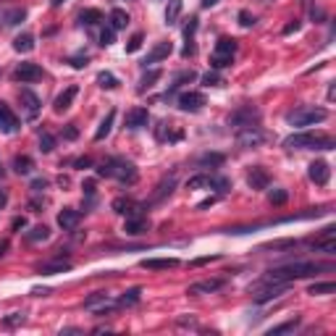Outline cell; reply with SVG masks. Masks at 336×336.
I'll list each match as a JSON object with an SVG mask.
<instances>
[{"label": "cell", "instance_id": "obj_44", "mask_svg": "<svg viewBox=\"0 0 336 336\" xmlns=\"http://www.w3.org/2000/svg\"><path fill=\"white\" fill-rule=\"evenodd\" d=\"M202 84H205V87H221V84H226V82H223V79L218 76L215 71H207V74L202 76Z\"/></svg>", "mask_w": 336, "mask_h": 336}, {"label": "cell", "instance_id": "obj_41", "mask_svg": "<svg viewBox=\"0 0 336 336\" xmlns=\"http://www.w3.org/2000/svg\"><path fill=\"white\" fill-rule=\"evenodd\" d=\"M299 326V318H294V320H286V323H281V326H273L268 333L271 336H279V333H289V331H294Z\"/></svg>", "mask_w": 336, "mask_h": 336}, {"label": "cell", "instance_id": "obj_39", "mask_svg": "<svg viewBox=\"0 0 336 336\" xmlns=\"http://www.w3.org/2000/svg\"><path fill=\"white\" fill-rule=\"evenodd\" d=\"M200 187H210V176L207 173H197L187 181V189H200Z\"/></svg>", "mask_w": 336, "mask_h": 336}, {"label": "cell", "instance_id": "obj_37", "mask_svg": "<svg viewBox=\"0 0 336 336\" xmlns=\"http://www.w3.org/2000/svg\"><path fill=\"white\" fill-rule=\"evenodd\" d=\"M48 237H50V229L48 226H34L29 234H27V242H32V245H34V242H45Z\"/></svg>", "mask_w": 336, "mask_h": 336}, {"label": "cell", "instance_id": "obj_45", "mask_svg": "<svg viewBox=\"0 0 336 336\" xmlns=\"http://www.w3.org/2000/svg\"><path fill=\"white\" fill-rule=\"evenodd\" d=\"M116 42V29L108 24V27H102V32H100V45H113Z\"/></svg>", "mask_w": 336, "mask_h": 336}, {"label": "cell", "instance_id": "obj_33", "mask_svg": "<svg viewBox=\"0 0 336 336\" xmlns=\"http://www.w3.org/2000/svg\"><path fill=\"white\" fill-rule=\"evenodd\" d=\"M215 53H218V55H234V53H237V40L221 37V40L215 42Z\"/></svg>", "mask_w": 336, "mask_h": 336}, {"label": "cell", "instance_id": "obj_10", "mask_svg": "<svg viewBox=\"0 0 336 336\" xmlns=\"http://www.w3.org/2000/svg\"><path fill=\"white\" fill-rule=\"evenodd\" d=\"M14 79L21 84H32L37 82V79H42V66L40 63H21L16 71H14Z\"/></svg>", "mask_w": 336, "mask_h": 336}, {"label": "cell", "instance_id": "obj_48", "mask_svg": "<svg viewBox=\"0 0 336 336\" xmlns=\"http://www.w3.org/2000/svg\"><path fill=\"white\" fill-rule=\"evenodd\" d=\"M132 207V200H126V197H119V200H113V210L116 213H126Z\"/></svg>", "mask_w": 336, "mask_h": 336}, {"label": "cell", "instance_id": "obj_21", "mask_svg": "<svg viewBox=\"0 0 336 336\" xmlns=\"http://www.w3.org/2000/svg\"><path fill=\"white\" fill-rule=\"evenodd\" d=\"M150 124V113L147 108H132L129 113H126V126L129 129H142V126Z\"/></svg>", "mask_w": 336, "mask_h": 336}, {"label": "cell", "instance_id": "obj_34", "mask_svg": "<svg viewBox=\"0 0 336 336\" xmlns=\"http://www.w3.org/2000/svg\"><path fill=\"white\" fill-rule=\"evenodd\" d=\"M160 76H163V74H160L158 68H153V71H147V74L140 79V87H137V89H140V92H147L150 87H155V82H158Z\"/></svg>", "mask_w": 336, "mask_h": 336}, {"label": "cell", "instance_id": "obj_35", "mask_svg": "<svg viewBox=\"0 0 336 336\" xmlns=\"http://www.w3.org/2000/svg\"><path fill=\"white\" fill-rule=\"evenodd\" d=\"M79 21L87 24V27H95V24H100V21H102V14H100L97 8H89V11H84V14L79 16Z\"/></svg>", "mask_w": 336, "mask_h": 336}, {"label": "cell", "instance_id": "obj_27", "mask_svg": "<svg viewBox=\"0 0 336 336\" xmlns=\"http://www.w3.org/2000/svg\"><path fill=\"white\" fill-rule=\"evenodd\" d=\"M223 155L221 153H205V155H200V158H197V166H200V168H207V166H210V168H218V166H223Z\"/></svg>", "mask_w": 336, "mask_h": 336}, {"label": "cell", "instance_id": "obj_9", "mask_svg": "<svg viewBox=\"0 0 336 336\" xmlns=\"http://www.w3.org/2000/svg\"><path fill=\"white\" fill-rule=\"evenodd\" d=\"M260 289H255V302L258 305H265V302H271V299H279L289 284H258Z\"/></svg>", "mask_w": 336, "mask_h": 336}, {"label": "cell", "instance_id": "obj_25", "mask_svg": "<svg viewBox=\"0 0 336 336\" xmlns=\"http://www.w3.org/2000/svg\"><path fill=\"white\" fill-rule=\"evenodd\" d=\"M14 50L16 53H32L34 50V34H29V32L19 34V37L14 40Z\"/></svg>", "mask_w": 336, "mask_h": 336}, {"label": "cell", "instance_id": "obj_19", "mask_svg": "<svg viewBox=\"0 0 336 336\" xmlns=\"http://www.w3.org/2000/svg\"><path fill=\"white\" fill-rule=\"evenodd\" d=\"M147 218L145 215H126V223H124V231L129 237H140V234H145L147 231Z\"/></svg>", "mask_w": 336, "mask_h": 336}, {"label": "cell", "instance_id": "obj_28", "mask_svg": "<svg viewBox=\"0 0 336 336\" xmlns=\"http://www.w3.org/2000/svg\"><path fill=\"white\" fill-rule=\"evenodd\" d=\"M14 168H16V173H21V176H29V173L34 171V160L29 155H16L14 158Z\"/></svg>", "mask_w": 336, "mask_h": 336}, {"label": "cell", "instance_id": "obj_7", "mask_svg": "<svg viewBox=\"0 0 336 336\" xmlns=\"http://www.w3.org/2000/svg\"><path fill=\"white\" fill-rule=\"evenodd\" d=\"M263 140H265V134H263V129L258 124H255V126H245V129H237V145L245 147V150L263 145Z\"/></svg>", "mask_w": 336, "mask_h": 336}, {"label": "cell", "instance_id": "obj_24", "mask_svg": "<svg viewBox=\"0 0 336 336\" xmlns=\"http://www.w3.org/2000/svg\"><path fill=\"white\" fill-rule=\"evenodd\" d=\"M27 19V8H11L3 14V27H16Z\"/></svg>", "mask_w": 336, "mask_h": 336}, {"label": "cell", "instance_id": "obj_12", "mask_svg": "<svg viewBox=\"0 0 336 336\" xmlns=\"http://www.w3.org/2000/svg\"><path fill=\"white\" fill-rule=\"evenodd\" d=\"M310 179L318 184V187H326L328 184V179H331V168H328V163L326 160H312L310 163Z\"/></svg>", "mask_w": 336, "mask_h": 336}, {"label": "cell", "instance_id": "obj_40", "mask_svg": "<svg viewBox=\"0 0 336 336\" xmlns=\"http://www.w3.org/2000/svg\"><path fill=\"white\" fill-rule=\"evenodd\" d=\"M97 84L105 87V89H113V87H119V79H116L110 71H100L97 74Z\"/></svg>", "mask_w": 336, "mask_h": 336}, {"label": "cell", "instance_id": "obj_11", "mask_svg": "<svg viewBox=\"0 0 336 336\" xmlns=\"http://www.w3.org/2000/svg\"><path fill=\"white\" fill-rule=\"evenodd\" d=\"M0 132L3 134H14L19 132V119H16V113L11 110L8 102L0 100Z\"/></svg>", "mask_w": 336, "mask_h": 336}, {"label": "cell", "instance_id": "obj_38", "mask_svg": "<svg viewBox=\"0 0 336 336\" xmlns=\"http://www.w3.org/2000/svg\"><path fill=\"white\" fill-rule=\"evenodd\" d=\"M194 79H197V74L192 71V68H187V71H179V74H176V79H173V84H171V89H179L181 84L194 82Z\"/></svg>", "mask_w": 336, "mask_h": 336}, {"label": "cell", "instance_id": "obj_18", "mask_svg": "<svg viewBox=\"0 0 336 336\" xmlns=\"http://www.w3.org/2000/svg\"><path fill=\"white\" fill-rule=\"evenodd\" d=\"M223 279H205V281H197L189 286V294H213L218 289H223Z\"/></svg>", "mask_w": 336, "mask_h": 336}, {"label": "cell", "instance_id": "obj_36", "mask_svg": "<svg viewBox=\"0 0 336 336\" xmlns=\"http://www.w3.org/2000/svg\"><path fill=\"white\" fill-rule=\"evenodd\" d=\"M331 292H336V284L333 281H323V284H310V289H307V294H331Z\"/></svg>", "mask_w": 336, "mask_h": 336}, {"label": "cell", "instance_id": "obj_30", "mask_svg": "<svg viewBox=\"0 0 336 336\" xmlns=\"http://www.w3.org/2000/svg\"><path fill=\"white\" fill-rule=\"evenodd\" d=\"M108 21H110V27L119 32V29H124L126 24H129V16H126V11H124V8H113V11H110V16H108Z\"/></svg>", "mask_w": 336, "mask_h": 336}, {"label": "cell", "instance_id": "obj_52", "mask_svg": "<svg viewBox=\"0 0 336 336\" xmlns=\"http://www.w3.org/2000/svg\"><path fill=\"white\" fill-rule=\"evenodd\" d=\"M63 137H66V140H76V137H79V129H76L74 124H68L66 132H63Z\"/></svg>", "mask_w": 336, "mask_h": 336}, {"label": "cell", "instance_id": "obj_15", "mask_svg": "<svg viewBox=\"0 0 336 336\" xmlns=\"http://www.w3.org/2000/svg\"><path fill=\"white\" fill-rule=\"evenodd\" d=\"M247 184H250V189H268L271 173L265 171L263 166H255V168L247 173Z\"/></svg>", "mask_w": 336, "mask_h": 336}, {"label": "cell", "instance_id": "obj_51", "mask_svg": "<svg viewBox=\"0 0 336 336\" xmlns=\"http://www.w3.org/2000/svg\"><path fill=\"white\" fill-rule=\"evenodd\" d=\"M239 24L245 27V29H250V27H255V16H250L247 11H242L239 14Z\"/></svg>", "mask_w": 336, "mask_h": 336}, {"label": "cell", "instance_id": "obj_60", "mask_svg": "<svg viewBox=\"0 0 336 336\" xmlns=\"http://www.w3.org/2000/svg\"><path fill=\"white\" fill-rule=\"evenodd\" d=\"M218 3V0H202V8H213Z\"/></svg>", "mask_w": 336, "mask_h": 336}, {"label": "cell", "instance_id": "obj_31", "mask_svg": "<svg viewBox=\"0 0 336 336\" xmlns=\"http://www.w3.org/2000/svg\"><path fill=\"white\" fill-rule=\"evenodd\" d=\"M140 297H142V289H140V286H134V289H129V292H124V294H121V299H119L116 305H121V307H132V305L140 302Z\"/></svg>", "mask_w": 336, "mask_h": 336}, {"label": "cell", "instance_id": "obj_61", "mask_svg": "<svg viewBox=\"0 0 336 336\" xmlns=\"http://www.w3.org/2000/svg\"><path fill=\"white\" fill-rule=\"evenodd\" d=\"M210 260H215V258H200V260H194L192 265H202V263H210Z\"/></svg>", "mask_w": 336, "mask_h": 336}, {"label": "cell", "instance_id": "obj_5", "mask_svg": "<svg viewBox=\"0 0 336 336\" xmlns=\"http://www.w3.org/2000/svg\"><path fill=\"white\" fill-rule=\"evenodd\" d=\"M260 121V110L255 105H242L237 108L234 113L229 116V126H234V129H245V126H255Z\"/></svg>", "mask_w": 336, "mask_h": 336}, {"label": "cell", "instance_id": "obj_4", "mask_svg": "<svg viewBox=\"0 0 336 336\" xmlns=\"http://www.w3.org/2000/svg\"><path fill=\"white\" fill-rule=\"evenodd\" d=\"M326 110L323 108H310V105H302V108H297L286 116V121L292 124V126H299V129H305V126H312V124H320V121H326Z\"/></svg>", "mask_w": 336, "mask_h": 336}, {"label": "cell", "instance_id": "obj_26", "mask_svg": "<svg viewBox=\"0 0 336 336\" xmlns=\"http://www.w3.org/2000/svg\"><path fill=\"white\" fill-rule=\"evenodd\" d=\"M173 187H176V173H171V176H166L163 181L158 184V192L153 194V200H155V202H158V200H163L166 194H171V192H173Z\"/></svg>", "mask_w": 336, "mask_h": 336}, {"label": "cell", "instance_id": "obj_6", "mask_svg": "<svg viewBox=\"0 0 336 336\" xmlns=\"http://www.w3.org/2000/svg\"><path fill=\"white\" fill-rule=\"evenodd\" d=\"M307 245L315 250V252H323V255H336V229L328 226L323 229V234L318 239H310Z\"/></svg>", "mask_w": 336, "mask_h": 336}, {"label": "cell", "instance_id": "obj_58", "mask_svg": "<svg viewBox=\"0 0 336 336\" xmlns=\"http://www.w3.org/2000/svg\"><path fill=\"white\" fill-rule=\"evenodd\" d=\"M27 226V221H24V218H14V229L19 231V229H24Z\"/></svg>", "mask_w": 336, "mask_h": 336}, {"label": "cell", "instance_id": "obj_50", "mask_svg": "<svg viewBox=\"0 0 336 336\" xmlns=\"http://www.w3.org/2000/svg\"><path fill=\"white\" fill-rule=\"evenodd\" d=\"M194 32H197V19H189V24L184 27V37H187V42H192Z\"/></svg>", "mask_w": 336, "mask_h": 336}, {"label": "cell", "instance_id": "obj_32", "mask_svg": "<svg viewBox=\"0 0 336 336\" xmlns=\"http://www.w3.org/2000/svg\"><path fill=\"white\" fill-rule=\"evenodd\" d=\"M181 8H184L181 0H168V8H166V24L168 27L176 24V19L181 16Z\"/></svg>", "mask_w": 336, "mask_h": 336}, {"label": "cell", "instance_id": "obj_57", "mask_svg": "<svg viewBox=\"0 0 336 336\" xmlns=\"http://www.w3.org/2000/svg\"><path fill=\"white\" fill-rule=\"evenodd\" d=\"M297 29H299V21H292V24L284 27V34H292V32H297Z\"/></svg>", "mask_w": 336, "mask_h": 336}, {"label": "cell", "instance_id": "obj_62", "mask_svg": "<svg viewBox=\"0 0 336 336\" xmlns=\"http://www.w3.org/2000/svg\"><path fill=\"white\" fill-rule=\"evenodd\" d=\"M6 250H8V242H0V258L6 255Z\"/></svg>", "mask_w": 336, "mask_h": 336}, {"label": "cell", "instance_id": "obj_63", "mask_svg": "<svg viewBox=\"0 0 336 336\" xmlns=\"http://www.w3.org/2000/svg\"><path fill=\"white\" fill-rule=\"evenodd\" d=\"M63 3V0H53V8H58V6H61Z\"/></svg>", "mask_w": 336, "mask_h": 336}, {"label": "cell", "instance_id": "obj_46", "mask_svg": "<svg viewBox=\"0 0 336 336\" xmlns=\"http://www.w3.org/2000/svg\"><path fill=\"white\" fill-rule=\"evenodd\" d=\"M286 189H271L268 192V200H271V205H284L286 202Z\"/></svg>", "mask_w": 336, "mask_h": 336}, {"label": "cell", "instance_id": "obj_20", "mask_svg": "<svg viewBox=\"0 0 336 336\" xmlns=\"http://www.w3.org/2000/svg\"><path fill=\"white\" fill-rule=\"evenodd\" d=\"M79 218H82V213L74 210V207H63L61 213H58V226H61L63 231H71L79 226Z\"/></svg>", "mask_w": 336, "mask_h": 336}, {"label": "cell", "instance_id": "obj_23", "mask_svg": "<svg viewBox=\"0 0 336 336\" xmlns=\"http://www.w3.org/2000/svg\"><path fill=\"white\" fill-rule=\"evenodd\" d=\"M68 268H71V260H68V258H58V260H53V263H42L40 273L53 276V273H63V271H68Z\"/></svg>", "mask_w": 336, "mask_h": 336}, {"label": "cell", "instance_id": "obj_8", "mask_svg": "<svg viewBox=\"0 0 336 336\" xmlns=\"http://www.w3.org/2000/svg\"><path fill=\"white\" fill-rule=\"evenodd\" d=\"M113 307H116V302L105 292H95L84 299V310H92V312H97V315H105V312H110Z\"/></svg>", "mask_w": 336, "mask_h": 336}, {"label": "cell", "instance_id": "obj_13", "mask_svg": "<svg viewBox=\"0 0 336 336\" xmlns=\"http://www.w3.org/2000/svg\"><path fill=\"white\" fill-rule=\"evenodd\" d=\"M19 97H21V105H24V113H27V119H37L40 116V97L34 95L32 89H21L19 92Z\"/></svg>", "mask_w": 336, "mask_h": 336}, {"label": "cell", "instance_id": "obj_55", "mask_svg": "<svg viewBox=\"0 0 336 336\" xmlns=\"http://www.w3.org/2000/svg\"><path fill=\"white\" fill-rule=\"evenodd\" d=\"M179 326H184V328H197V320H194V318H179Z\"/></svg>", "mask_w": 336, "mask_h": 336}, {"label": "cell", "instance_id": "obj_16", "mask_svg": "<svg viewBox=\"0 0 336 336\" xmlns=\"http://www.w3.org/2000/svg\"><path fill=\"white\" fill-rule=\"evenodd\" d=\"M79 95V87L76 84H71V87H66L61 95L55 97V102H53V108H55V113H63V110H68L71 108V102H74V97Z\"/></svg>", "mask_w": 336, "mask_h": 336}, {"label": "cell", "instance_id": "obj_64", "mask_svg": "<svg viewBox=\"0 0 336 336\" xmlns=\"http://www.w3.org/2000/svg\"><path fill=\"white\" fill-rule=\"evenodd\" d=\"M0 176H3V166H0Z\"/></svg>", "mask_w": 336, "mask_h": 336}, {"label": "cell", "instance_id": "obj_49", "mask_svg": "<svg viewBox=\"0 0 336 336\" xmlns=\"http://www.w3.org/2000/svg\"><path fill=\"white\" fill-rule=\"evenodd\" d=\"M21 323H24V315H21V312H11V315L6 318V326H21Z\"/></svg>", "mask_w": 336, "mask_h": 336}, {"label": "cell", "instance_id": "obj_14", "mask_svg": "<svg viewBox=\"0 0 336 336\" xmlns=\"http://www.w3.org/2000/svg\"><path fill=\"white\" fill-rule=\"evenodd\" d=\"M205 105V95L202 92H184V95L179 97V108L187 110V113H197Z\"/></svg>", "mask_w": 336, "mask_h": 336}, {"label": "cell", "instance_id": "obj_2", "mask_svg": "<svg viewBox=\"0 0 336 336\" xmlns=\"http://www.w3.org/2000/svg\"><path fill=\"white\" fill-rule=\"evenodd\" d=\"M97 176H108V179H119L121 184H134L137 181V168L132 160H124V158H108L97 166Z\"/></svg>", "mask_w": 336, "mask_h": 336}, {"label": "cell", "instance_id": "obj_42", "mask_svg": "<svg viewBox=\"0 0 336 336\" xmlns=\"http://www.w3.org/2000/svg\"><path fill=\"white\" fill-rule=\"evenodd\" d=\"M53 147H55V137L48 134V132H42L40 134V150L42 153H53Z\"/></svg>", "mask_w": 336, "mask_h": 336}, {"label": "cell", "instance_id": "obj_43", "mask_svg": "<svg viewBox=\"0 0 336 336\" xmlns=\"http://www.w3.org/2000/svg\"><path fill=\"white\" fill-rule=\"evenodd\" d=\"M231 58H234V55H218V53H213L210 66L213 68H226V66H231Z\"/></svg>", "mask_w": 336, "mask_h": 336}, {"label": "cell", "instance_id": "obj_22", "mask_svg": "<svg viewBox=\"0 0 336 336\" xmlns=\"http://www.w3.org/2000/svg\"><path fill=\"white\" fill-rule=\"evenodd\" d=\"M140 265H142V268H147V271H168V268H176L179 260L176 258H147Z\"/></svg>", "mask_w": 336, "mask_h": 336}, {"label": "cell", "instance_id": "obj_17", "mask_svg": "<svg viewBox=\"0 0 336 336\" xmlns=\"http://www.w3.org/2000/svg\"><path fill=\"white\" fill-rule=\"evenodd\" d=\"M171 53H173V45H171V42H158L155 48L147 53V58H145L142 63H145V66H150V63H160V61H166Z\"/></svg>", "mask_w": 336, "mask_h": 336}, {"label": "cell", "instance_id": "obj_53", "mask_svg": "<svg viewBox=\"0 0 336 336\" xmlns=\"http://www.w3.org/2000/svg\"><path fill=\"white\" fill-rule=\"evenodd\" d=\"M32 189H34V192L48 189V181H45V179H34V181H32Z\"/></svg>", "mask_w": 336, "mask_h": 336}, {"label": "cell", "instance_id": "obj_47", "mask_svg": "<svg viewBox=\"0 0 336 336\" xmlns=\"http://www.w3.org/2000/svg\"><path fill=\"white\" fill-rule=\"evenodd\" d=\"M142 42H145V37H142V34H140V32H137V34H132V40H129V45H126V53H137V50H140V48H142Z\"/></svg>", "mask_w": 336, "mask_h": 336}, {"label": "cell", "instance_id": "obj_3", "mask_svg": "<svg viewBox=\"0 0 336 336\" xmlns=\"http://www.w3.org/2000/svg\"><path fill=\"white\" fill-rule=\"evenodd\" d=\"M284 147L286 150H305V147H312V150H333L336 142L331 137H323V134H312V132H302V134H292L284 140Z\"/></svg>", "mask_w": 336, "mask_h": 336}, {"label": "cell", "instance_id": "obj_29", "mask_svg": "<svg viewBox=\"0 0 336 336\" xmlns=\"http://www.w3.org/2000/svg\"><path fill=\"white\" fill-rule=\"evenodd\" d=\"M113 121H116V110H110L105 119L100 121V126H97V132H95V140L100 142V140H105V137L110 134V129H113Z\"/></svg>", "mask_w": 336, "mask_h": 336}, {"label": "cell", "instance_id": "obj_1", "mask_svg": "<svg viewBox=\"0 0 336 336\" xmlns=\"http://www.w3.org/2000/svg\"><path fill=\"white\" fill-rule=\"evenodd\" d=\"M323 268H326V265L312 263V260H297V263H289V265H281V268L268 271L260 279V284H289L292 279H307V276H315Z\"/></svg>", "mask_w": 336, "mask_h": 336}, {"label": "cell", "instance_id": "obj_56", "mask_svg": "<svg viewBox=\"0 0 336 336\" xmlns=\"http://www.w3.org/2000/svg\"><path fill=\"white\" fill-rule=\"evenodd\" d=\"M74 166H76V168H89V166H92V160H89V158L84 155V158H79V160H76Z\"/></svg>", "mask_w": 336, "mask_h": 336}, {"label": "cell", "instance_id": "obj_54", "mask_svg": "<svg viewBox=\"0 0 336 336\" xmlns=\"http://www.w3.org/2000/svg\"><path fill=\"white\" fill-rule=\"evenodd\" d=\"M71 66H74V68L87 66V55H76V58H71Z\"/></svg>", "mask_w": 336, "mask_h": 336}, {"label": "cell", "instance_id": "obj_59", "mask_svg": "<svg viewBox=\"0 0 336 336\" xmlns=\"http://www.w3.org/2000/svg\"><path fill=\"white\" fill-rule=\"evenodd\" d=\"M6 202H8V194H6V192H3V189H0V207H3V205H6Z\"/></svg>", "mask_w": 336, "mask_h": 336}]
</instances>
